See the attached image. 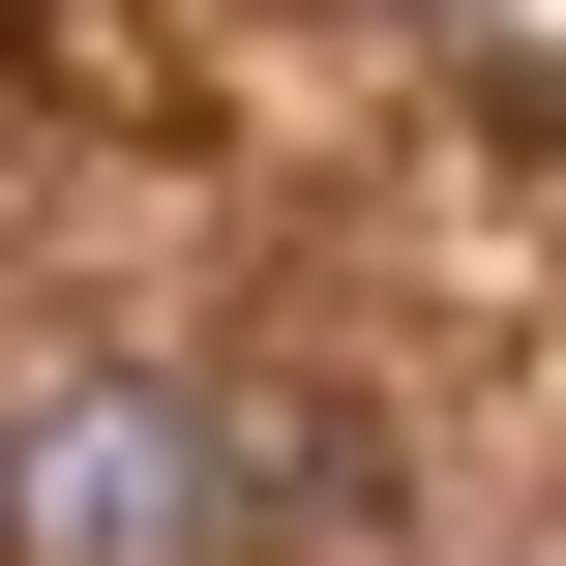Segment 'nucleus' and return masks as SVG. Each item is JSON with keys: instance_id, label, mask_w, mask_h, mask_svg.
I'll use <instances>...</instances> for the list:
<instances>
[{"instance_id": "nucleus-1", "label": "nucleus", "mask_w": 566, "mask_h": 566, "mask_svg": "<svg viewBox=\"0 0 566 566\" xmlns=\"http://www.w3.org/2000/svg\"><path fill=\"white\" fill-rule=\"evenodd\" d=\"M0 566H269V448L179 358H60L0 388Z\"/></svg>"}]
</instances>
